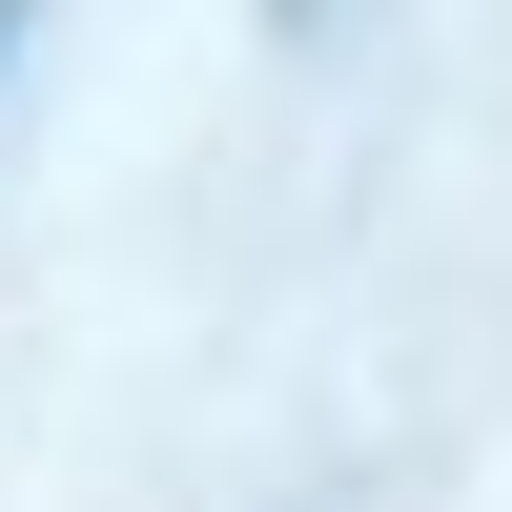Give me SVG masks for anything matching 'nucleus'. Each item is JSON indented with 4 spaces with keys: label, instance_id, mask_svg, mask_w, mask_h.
Returning a JSON list of instances; mask_svg holds the SVG:
<instances>
[{
    "label": "nucleus",
    "instance_id": "1",
    "mask_svg": "<svg viewBox=\"0 0 512 512\" xmlns=\"http://www.w3.org/2000/svg\"><path fill=\"white\" fill-rule=\"evenodd\" d=\"M21 21H41V0H0V41H21Z\"/></svg>",
    "mask_w": 512,
    "mask_h": 512
}]
</instances>
